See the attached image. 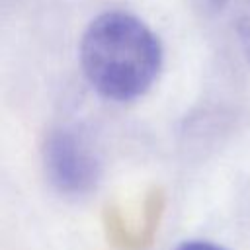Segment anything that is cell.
Instances as JSON below:
<instances>
[{"label":"cell","instance_id":"6da1fadb","mask_svg":"<svg viewBox=\"0 0 250 250\" xmlns=\"http://www.w3.org/2000/svg\"><path fill=\"white\" fill-rule=\"evenodd\" d=\"M78 59L92 90L113 102H131L156 82L164 51L158 35L141 18L111 10L88 23Z\"/></svg>","mask_w":250,"mask_h":250},{"label":"cell","instance_id":"7a4b0ae2","mask_svg":"<svg viewBox=\"0 0 250 250\" xmlns=\"http://www.w3.org/2000/svg\"><path fill=\"white\" fill-rule=\"evenodd\" d=\"M43 168L49 184L64 195H86L100 180L102 164L90 139L74 127L49 133L43 146Z\"/></svg>","mask_w":250,"mask_h":250},{"label":"cell","instance_id":"3957f363","mask_svg":"<svg viewBox=\"0 0 250 250\" xmlns=\"http://www.w3.org/2000/svg\"><path fill=\"white\" fill-rule=\"evenodd\" d=\"M223 4L232 16L234 33L246 61L250 62V0H225Z\"/></svg>","mask_w":250,"mask_h":250},{"label":"cell","instance_id":"277c9868","mask_svg":"<svg viewBox=\"0 0 250 250\" xmlns=\"http://www.w3.org/2000/svg\"><path fill=\"white\" fill-rule=\"evenodd\" d=\"M176 250H227V248H223L215 242H209V240H186Z\"/></svg>","mask_w":250,"mask_h":250}]
</instances>
